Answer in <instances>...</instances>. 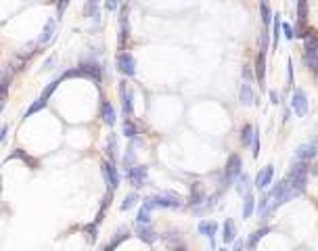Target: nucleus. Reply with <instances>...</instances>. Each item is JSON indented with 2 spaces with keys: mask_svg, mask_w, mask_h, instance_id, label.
I'll use <instances>...</instances> for the list:
<instances>
[{
  "mask_svg": "<svg viewBox=\"0 0 318 251\" xmlns=\"http://www.w3.org/2000/svg\"><path fill=\"white\" fill-rule=\"evenodd\" d=\"M251 186H253V184H251V178H249L247 174H245V172L237 178V182H234V188H237V193H239V195H243V197H247V195H249Z\"/></svg>",
  "mask_w": 318,
  "mask_h": 251,
  "instance_id": "24",
  "label": "nucleus"
},
{
  "mask_svg": "<svg viewBox=\"0 0 318 251\" xmlns=\"http://www.w3.org/2000/svg\"><path fill=\"white\" fill-rule=\"evenodd\" d=\"M61 78H63V80H67V78H86V80H92V82L99 84L103 80V67L99 63H95V61H86V63H80L74 69L63 72Z\"/></svg>",
  "mask_w": 318,
  "mask_h": 251,
  "instance_id": "2",
  "label": "nucleus"
},
{
  "mask_svg": "<svg viewBox=\"0 0 318 251\" xmlns=\"http://www.w3.org/2000/svg\"><path fill=\"white\" fill-rule=\"evenodd\" d=\"M316 80H318V72H316Z\"/></svg>",
  "mask_w": 318,
  "mask_h": 251,
  "instance_id": "51",
  "label": "nucleus"
},
{
  "mask_svg": "<svg viewBox=\"0 0 318 251\" xmlns=\"http://www.w3.org/2000/svg\"><path fill=\"white\" fill-rule=\"evenodd\" d=\"M147 176H149L147 166H132V167H128V180H130V184L134 188L145 186Z\"/></svg>",
  "mask_w": 318,
  "mask_h": 251,
  "instance_id": "10",
  "label": "nucleus"
},
{
  "mask_svg": "<svg viewBox=\"0 0 318 251\" xmlns=\"http://www.w3.org/2000/svg\"><path fill=\"white\" fill-rule=\"evenodd\" d=\"M316 155H318V136L295 149V159H300V162H312Z\"/></svg>",
  "mask_w": 318,
  "mask_h": 251,
  "instance_id": "9",
  "label": "nucleus"
},
{
  "mask_svg": "<svg viewBox=\"0 0 318 251\" xmlns=\"http://www.w3.org/2000/svg\"><path fill=\"white\" fill-rule=\"evenodd\" d=\"M220 251H228V249L226 247H220Z\"/></svg>",
  "mask_w": 318,
  "mask_h": 251,
  "instance_id": "50",
  "label": "nucleus"
},
{
  "mask_svg": "<svg viewBox=\"0 0 318 251\" xmlns=\"http://www.w3.org/2000/svg\"><path fill=\"white\" fill-rule=\"evenodd\" d=\"M222 241H224V243H234V241H237V226H234V220H232V218L224 220V226H222Z\"/></svg>",
  "mask_w": 318,
  "mask_h": 251,
  "instance_id": "21",
  "label": "nucleus"
},
{
  "mask_svg": "<svg viewBox=\"0 0 318 251\" xmlns=\"http://www.w3.org/2000/svg\"><path fill=\"white\" fill-rule=\"evenodd\" d=\"M283 34V19L279 13H274V21H272V53L279 48V40Z\"/></svg>",
  "mask_w": 318,
  "mask_h": 251,
  "instance_id": "23",
  "label": "nucleus"
},
{
  "mask_svg": "<svg viewBox=\"0 0 318 251\" xmlns=\"http://www.w3.org/2000/svg\"><path fill=\"white\" fill-rule=\"evenodd\" d=\"M258 209V199H255L251 193L245 197V201H243V218L245 220H249V218H253V212Z\"/></svg>",
  "mask_w": 318,
  "mask_h": 251,
  "instance_id": "26",
  "label": "nucleus"
},
{
  "mask_svg": "<svg viewBox=\"0 0 318 251\" xmlns=\"http://www.w3.org/2000/svg\"><path fill=\"white\" fill-rule=\"evenodd\" d=\"M218 222L216 220H201L199 222V226H197V230L203 235V237H208L210 239V245L212 247H216V233H218Z\"/></svg>",
  "mask_w": 318,
  "mask_h": 251,
  "instance_id": "14",
  "label": "nucleus"
},
{
  "mask_svg": "<svg viewBox=\"0 0 318 251\" xmlns=\"http://www.w3.org/2000/svg\"><path fill=\"white\" fill-rule=\"evenodd\" d=\"M302 61L308 69H312V72L316 74L318 72V48L316 50H304L302 55Z\"/></svg>",
  "mask_w": 318,
  "mask_h": 251,
  "instance_id": "25",
  "label": "nucleus"
},
{
  "mask_svg": "<svg viewBox=\"0 0 318 251\" xmlns=\"http://www.w3.org/2000/svg\"><path fill=\"white\" fill-rule=\"evenodd\" d=\"M253 76H255V69H251L249 65H245L243 67V80H245V82H251Z\"/></svg>",
  "mask_w": 318,
  "mask_h": 251,
  "instance_id": "44",
  "label": "nucleus"
},
{
  "mask_svg": "<svg viewBox=\"0 0 318 251\" xmlns=\"http://www.w3.org/2000/svg\"><path fill=\"white\" fill-rule=\"evenodd\" d=\"M128 237H130V228H128V226H121V228H117V230H115V235L111 237V241H109V243H107L105 247H103L101 251H113V249H115L119 243H124V241H126Z\"/></svg>",
  "mask_w": 318,
  "mask_h": 251,
  "instance_id": "18",
  "label": "nucleus"
},
{
  "mask_svg": "<svg viewBox=\"0 0 318 251\" xmlns=\"http://www.w3.org/2000/svg\"><path fill=\"white\" fill-rule=\"evenodd\" d=\"M69 2H71V0H57V19H59V21H61V17L65 15Z\"/></svg>",
  "mask_w": 318,
  "mask_h": 251,
  "instance_id": "39",
  "label": "nucleus"
},
{
  "mask_svg": "<svg viewBox=\"0 0 318 251\" xmlns=\"http://www.w3.org/2000/svg\"><path fill=\"white\" fill-rule=\"evenodd\" d=\"M308 172H310V162H300V159H295V164L291 166L289 174L285 176V180H287V182H289L295 190L304 193L306 184H308Z\"/></svg>",
  "mask_w": 318,
  "mask_h": 251,
  "instance_id": "3",
  "label": "nucleus"
},
{
  "mask_svg": "<svg viewBox=\"0 0 318 251\" xmlns=\"http://www.w3.org/2000/svg\"><path fill=\"white\" fill-rule=\"evenodd\" d=\"M260 2H266V0H260Z\"/></svg>",
  "mask_w": 318,
  "mask_h": 251,
  "instance_id": "52",
  "label": "nucleus"
},
{
  "mask_svg": "<svg viewBox=\"0 0 318 251\" xmlns=\"http://www.w3.org/2000/svg\"><path fill=\"white\" fill-rule=\"evenodd\" d=\"M255 78H258V84L264 88V78H266V53H258V57H255Z\"/></svg>",
  "mask_w": 318,
  "mask_h": 251,
  "instance_id": "22",
  "label": "nucleus"
},
{
  "mask_svg": "<svg viewBox=\"0 0 318 251\" xmlns=\"http://www.w3.org/2000/svg\"><path fill=\"white\" fill-rule=\"evenodd\" d=\"M97 224L95 222H92V224H88L84 230H86V233H88V239H90V243H95V241H97Z\"/></svg>",
  "mask_w": 318,
  "mask_h": 251,
  "instance_id": "42",
  "label": "nucleus"
},
{
  "mask_svg": "<svg viewBox=\"0 0 318 251\" xmlns=\"http://www.w3.org/2000/svg\"><path fill=\"white\" fill-rule=\"evenodd\" d=\"M241 174H243V159H241L239 153H232V155L228 157L226 166H224V174H222V178H224V186L234 184Z\"/></svg>",
  "mask_w": 318,
  "mask_h": 251,
  "instance_id": "4",
  "label": "nucleus"
},
{
  "mask_svg": "<svg viewBox=\"0 0 318 251\" xmlns=\"http://www.w3.org/2000/svg\"><path fill=\"white\" fill-rule=\"evenodd\" d=\"M253 136H255V126L245 124V126L241 128V143H243V147H249V149H251Z\"/></svg>",
  "mask_w": 318,
  "mask_h": 251,
  "instance_id": "28",
  "label": "nucleus"
},
{
  "mask_svg": "<svg viewBox=\"0 0 318 251\" xmlns=\"http://www.w3.org/2000/svg\"><path fill=\"white\" fill-rule=\"evenodd\" d=\"M46 105H48V100H46V98H42V96H38V98L34 100V103L27 107V111H25L23 119H29V117H34L36 113H40V111H42V109H44Z\"/></svg>",
  "mask_w": 318,
  "mask_h": 251,
  "instance_id": "27",
  "label": "nucleus"
},
{
  "mask_svg": "<svg viewBox=\"0 0 318 251\" xmlns=\"http://www.w3.org/2000/svg\"><path fill=\"white\" fill-rule=\"evenodd\" d=\"M245 247H247V245H245V241H243V239H237L230 251H245Z\"/></svg>",
  "mask_w": 318,
  "mask_h": 251,
  "instance_id": "46",
  "label": "nucleus"
},
{
  "mask_svg": "<svg viewBox=\"0 0 318 251\" xmlns=\"http://www.w3.org/2000/svg\"><path fill=\"white\" fill-rule=\"evenodd\" d=\"M287 74H289V82H287V86H293L295 84V74H293V61L289 59V61H287Z\"/></svg>",
  "mask_w": 318,
  "mask_h": 251,
  "instance_id": "43",
  "label": "nucleus"
},
{
  "mask_svg": "<svg viewBox=\"0 0 318 251\" xmlns=\"http://www.w3.org/2000/svg\"><path fill=\"white\" fill-rule=\"evenodd\" d=\"M121 130H124V136L130 138V140H134V138L138 136V128H136V124L130 122V119H126L124 126H121Z\"/></svg>",
  "mask_w": 318,
  "mask_h": 251,
  "instance_id": "33",
  "label": "nucleus"
},
{
  "mask_svg": "<svg viewBox=\"0 0 318 251\" xmlns=\"http://www.w3.org/2000/svg\"><path fill=\"white\" fill-rule=\"evenodd\" d=\"M268 205H270V199H268V195L264 193V195L258 199V212L264 216V214H266V209H268Z\"/></svg>",
  "mask_w": 318,
  "mask_h": 251,
  "instance_id": "40",
  "label": "nucleus"
},
{
  "mask_svg": "<svg viewBox=\"0 0 318 251\" xmlns=\"http://www.w3.org/2000/svg\"><path fill=\"white\" fill-rule=\"evenodd\" d=\"M268 44H270V34H268V27H264L260 34V50L262 53H268Z\"/></svg>",
  "mask_w": 318,
  "mask_h": 251,
  "instance_id": "36",
  "label": "nucleus"
},
{
  "mask_svg": "<svg viewBox=\"0 0 318 251\" xmlns=\"http://www.w3.org/2000/svg\"><path fill=\"white\" fill-rule=\"evenodd\" d=\"M255 188H260L262 193H266L268 190L270 184H274V166H264L258 174H255V180H253Z\"/></svg>",
  "mask_w": 318,
  "mask_h": 251,
  "instance_id": "8",
  "label": "nucleus"
},
{
  "mask_svg": "<svg viewBox=\"0 0 318 251\" xmlns=\"http://www.w3.org/2000/svg\"><path fill=\"white\" fill-rule=\"evenodd\" d=\"M140 201V197L136 195V193H130V195H126V199H124V203L119 205V209L121 212H128V209H132V207H136V203Z\"/></svg>",
  "mask_w": 318,
  "mask_h": 251,
  "instance_id": "34",
  "label": "nucleus"
},
{
  "mask_svg": "<svg viewBox=\"0 0 318 251\" xmlns=\"http://www.w3.org/2000/svg\"><path fill=\"white\" fill-rule=\"evenodd\" d=\"M251 155L253 159L260 157V128L255 126V136H253V143H251Z\"/></svg>",
  "mask_w": 318,
  "mask_h": 251,
  "instance_id": "38",
  "label": "nucleus"
},
{
  "mask_svg": "<svg viewBox=\"0 0 318 251\" xmlns=\"http://www.w3.org/2000/svg\"><path fill=\"white\" fill-rule=\"evenodd\" d=\"M147 207L151 209H180L182 207V197L172 193V190H166V193H159V195H151L142 201Z\"/></svg>",
  "mask_w": 318,
  "mask_h": 251,
  "instance_id": "1",
  "label": "nucleus"
},
{
  "mask_svg": "<svg viewBox=\"0 0 318 251\" xmlns=\"http://www.w3.org/2000/svg\"><path fill=\"white\" fill-rule=\"evenodd\" d=\"M260 13H262V23H264V27H270V23L274 21V13L270 11L268 2H260Z\"/></svg>",
  "mask_w": 318,
  "mask_h": 251,
  "instance_id": "31",
  "label": "nucleus"
},
{
  "mask_svg": "<svg viewBox=\"0 0 318 251\" xmlns=\"http://www.w3.org/2000/svg\"><path fill=\"white\" fill-rule=\"evenodd\" d=\"M270 233V226H262V228H258V230H253V233L247 237V241H245V245H247V249L249 251H253L255 247H258V243L260 241Z\"/></svg>",
  "mask_w": 318,
  "mask_h": 251,
  "instance_id": "20",
  "label": "nucleus"
},
{
  "mask_svg": "<svg viewBox=\"0 0 318 251\" xmlns=\"http://www.w3.org/2000/svg\"><path fill=\"white\" fill-rule=\"evenodd\" d=\"M55 65H57V55H53V57H50V59H48V61L44 63V69H53Z\"/></svg>",
  "mask_w": 318,
  "mask_h": 251,
  "instance_id": "48",
  "label": "nucleus"
},
{
  "mask_svg": "<svg viewBox=\"0 0 318 251\" xmlns=\"http://www.w3.org/2000/svg\"><path fill=\"white\" fill-rule=\"evenodd\" d=\"M283 36H285L287 40H293V38H295V27H293L291 23L283 21Z\"/></svg>",
  "mask_w": 318,
  "mask_h": 251,
  "instance_id": "41",
  "label": "nucleus"
},
{
  "mask_svg": "<svg viewBox=\"0 0 318 251\" xmlns=\"http://www.w3.org/2000/svg\"><path fill=\"white\" fill-rule=\"evenodd\" d=\"M134 230H136V237L147 245H153L159 241V233H155L151 224H134Z\"/></svg>",
  "mask_w": 318,
  "mask_h": 251,
  "instance_id": "11",
  "label": "nucleus"
},
{
  "mask_svg": "<svg viewBox=\"0 0 318 251\" xmlns=\"http://www.w3.org/2000/svg\"><path fill=\"white\" fill-rule=\"evenodd\" d=\"M101 174H103V182L107 184V190H115L119 186V172L111 159L101 164Z\"/></svg>",
  "mask_w": 318,
  "mask_h": 251,
  "instance_id": "5",
  "label": "nucleus"
},
{
  "mask_svg": "<svg viewBox=\"0 0 318 251\" xmlns=\"http://www.w3.org/2000/svg\"><path fill=\"white\" fill-rule=\"evenodd\" d=\"M115 69L119 74L128 76V78L136 76V59L130 53H126V50H121V53H117V57H115Z\"/></svg>",
  "mask_w": 318,
  "mask_h": 251,
  "instance_id": "6",
  "label": "nucleus"
},
{
  "mask_svg": "<svg viewBox=\"0 0 318 251\" xmlns=\"http://www.w3.org/2000/svg\"><path fill=\"white\" fill-rule=\"evenodd\" d=\"M291 111H293V107H285L283 109V124H287L291 119Z\"/></svg>",
  "mask_w": 318,
  "mask_h": 251,
  "instance_id": "47",
  "label": "nucleus"
},
{
  "mask_svg": "<svg viewBox=\"0 0 318 251\" xmlns=\"http://www.w3.org/2000/svg\"><path fill=\"white\" fill-rule=\"evenodd\" d=\"M205 201H208V195H205V190H203V184H201V182H193V184H191L189 203H191L193 207H197V205H203Z\"/></svg>",
  "mask_w": 318,
  "mask_h": 251,
  "instance_id": "17",
  "label": "nucleus"
},
{
  "mask_svg": "<svg viewBox=\"0 0 318 251\" xmlns=\"http://www.w3.org/2000/svg\"><path fill=\"white\" fill-rule=\"evenodd\" d=\"M119 2H124V0H119Z\"/></svg>",
  "mask_w": 318,
  "mask_h": 251,
  "instance_id": "53",
  "label": "nucleus"
},
{
  "mask_svg": "<svg viewBox=\"0 0 318 251\" xmlns=\"http://www.w3.org/2000/svg\"><path fill=\"white\" fill-rule=\"evenodd\" d=\"M84 15H86V17H92V19H99V17H101V0H86Z\"/></svg>",
  "mask_w": 318,
  "mask_h": 251,
  "instance_id": "29",
  "label": "nucleus"
},
{
  "mask_svg": "<svg viewBox=\"0 0 318 251\" xmlns=\"http://www.w3.org/2000/svg\"><path fill=\"white\" fill-rule=\"evenodd\" d=\"M291 107H293V111L300 115V117H306V115H308V111H310V100H308V94L304 92V88H295V90H293Z\"/></svg>",
  "mask_w": 318,
  "mask_h": 251,
  "instance_id": "7",
  "label": "nucleus"
},
{
  "mask_svg": "<svg viewBox=\"0 0 318 251\" xmlns=\"http://www.w3.org/2000/svg\"><path fill=\"white\" fill-rule=\"evenodd\" d=\"M268 98H270L272 105H279V103H281V96H279V92H276V90H268Z\"/></svg>",
  "mask_w": 318,
  "mask_h": 251,
  "instance_id": "45",
  "label": "nucleus"
},
{
  "mask_svg": "<svg viewBox=\"0 0 318 251\" xmlns=\"http://www.w3.org/2000/svg\"><path fill=\"white\" fill-rule=\"evenodd\" d=\"M119 96H121V113L126 117L132 115V111H134V107H132V92L128 90L126 82H119Z\"/></svg>",
  "mask_w": 318,
  "mask_h": 251,
  "instance_id": "16",
  "label": "nucleus"
},
{
  "mask_svg": "<svg viewBox=\"0 0 318 251\" xmlns=\"http://www.w3.org/2000/svg\"><path fill=\"white\" fill-rule=\"evenodd\" d=\"M61 82H63V78H61V76H59L57 80H53V82H48V84L44 86V90H42V92H40V96L48 100L50 96H53V92H55V90L59 88V84H61Z\"/></svg>",
  "mask_w": 318,
  "mask_h": 251,
  "instance_id": "32",
  "label": "nucleus"
},
{
  "mask_svg": "<svg viewBox=\"0 0 318 251\" xmlns=\"http://www.w3.org/2000/svg\"><path fill=\"white\" fill-rule=\"evenodd\" d=\"M130 40V21H128V11L124 8V11L119 13V46L121 50H124V44Z\"/></svg>",
  "mask_w": 318,
  "mask_h": 251,
  "instance_id": "19",
  "label": "nucleus"
},
{
  "mask_svg": "<svg viewBox=\"0 0 318 251\" xmlns=\"http://www.w3.org/2000/svg\"><path fill=\"white\" fill-rule=\"evenodd\" d=\"M101 119H103V122H105L109 128L115 126L117 113H115L113 105H111V100H107V98H103V103H101Z\"/></svg>",
  "mask_w": 318,
  "mask_h": 251,
  "instance_id": "15",
  "label": "nucleus"
},
{
  "mask_svg": "<svg viewBox=\"0 0 318 251\" xmlns=\"http://www.w3.org/2000/svg\"><path fill=\"white\" fill-rule=\"evenodd\" d=\"M57 25H59V19L55 17H50L48 21H46V25H44V29H42V34H40V38H38V44L40 46H44V44H50L53 40L57 38Z\"/></svg>",
  "mask_w": 318,
  "mask_h": 251,
  "instance_id": "12",
  "label": "nucleus"
},
{
  "mask_svg": "<svg viewBox=\"0 0 318 251\" xmlns=\"http://www.w3.org/2000/svg\"><path fill=\"white\" fill-rule=\"evenodd\" d=\"M151 218H153V209L142 203L136 212V224H151Z\"/></svg>",
  "mask_w": 318,
  "mask_h": 251,
  "instance_id": "30",
  "label": "nucleus"
},
{
  "mask_svg": "<svg viewBox=\"0 0 318 251\" xmlns=\"http://www.w3.org/2000/svg\"><path fill=\"white\" fill-rule=\"evenodd\" d=\"M239 98H241V105L243 107H255L260 103L258 100V94L253 92V86L249 82H243L241 88H239Z\"/></svg>",
  "mask_w": 318,
  "mask_h": 251,
  "instance_id": "13",
  "label": "nucleus"
},
{
  "mask_svg": "<svg viewBox=\"0 0 318 251\" xmlns=\"http://www.w3.org/2000/svg\"><path fill=\"white\" fill-rule=\"evenodd\" d=\"M6 136H8V126L4 124L2 130H0V143H6Z\"/></svg>",
  "mask_w": 318,
  "mask_h": 251,
  "instance_id": "49",
  "label": "nucleus"
},
{
  "mask_svg": "<svg viewBox=\"0 0 318 251\" xmlns=\"http://www.w3.org/2000/svg\"><path fill=\"white\" fill-rule=\"evenodd\" d=\"M13 157H21V159H23V162H25V164H27L29 167H32V169H36V167H38V162H36V159H32V157H29V155H25V153H23V151H21V149H19V151H17V153H13V155H11V157H8V159H13Z\"/></svg>",
  "mask_w": 318,
  "mask_h": 251,
  "instance_id": "37",
  "label": "nucleus"
},
{
  "mask_svg": "<svg viewBox=\"0 0 318 251\" xmlns=\"http://www.w3.org/2000/svg\"><path fill=\"white\" fill-rule=\"evenodd\" d=\"M107 155H109V159L111 162H117V155H115V134H109V138H107Z\"/></svg>",
  "mask_w": 318,
  "mask_h": 251,
  "instance_id": "35",
  "label": "nucleus"
}]
</instances>
